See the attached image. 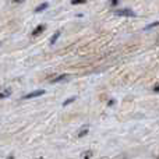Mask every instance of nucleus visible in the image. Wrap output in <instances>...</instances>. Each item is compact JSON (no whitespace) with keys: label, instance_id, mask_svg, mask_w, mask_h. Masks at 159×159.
Wrapping results in <instances>:
<instances>
[{"label":"nucleus","instance_id":"nucleus-1","mask_svg":"<svg viewBox=\"0 0 159 159\" xmlns=\"http://www.w3.org/2000/svg\"><path fill=\"white\" fill-rule=\"evenodd\" d=\"M116 16H123V17H135V13L130 8H121V10L115 11Z\"/></svg>","mask_w":159,"mask_h":159},{"label":"nucleus","instance_id":"nucleus-2","mask_svg":"<svg viewBox=\"0 0 159 159\" xmlns=\"http://www.w3.org/2000/svg\"><path fill=\"white\" fill-rule=\"evenodd\" d=\"M11 95V89L7 87H0V99H4Z\"/></svg>","mask_w":159,"mask_h":159},{"label":"nucleus","instance_id":"nucleus-3","mask_svg":"<svg viewBox=\"0 0 159 159\" xmlns=\"http://www.w3.org/2000/svg\"><path fill=\"white\" fill-rule=\"evenodd\" d=\"M45 93V91L43 89H39V91H34V92H31V93H27V95L24 96V99H31V98H36V96H41V95H43Z\"/></svg>","mask_w":159,"mask_h":159},{"label":"nucleus","instance_id":"nucleus-4","mask_svg":"<svg viewBox=\"0 0 159 159\" xmlns=\"http://www.w3.org/2000/svg\"><path fill=\"white\" fill-rule=\"evenodd\" d=\"M69 78H70V75H69V74L57 75L56 78H53V80H52V84H57V82H64V81H67Z\"/></svg>","mask_w":159,"mask_h":159},{"label":"nucleus","instance_id":"nucleus-5","mask_svg":"<svg viewBox=\"0 0 159 159\" xmlns=\"http://www.w3.org/2000/svg\"><path fill=\"white\" fill-rule=\"evenodd\" d=\"M43 31H45V25H38V27L32 31V34H31V35H32V36H38L39 34H42Z\"/></svg>","mask_w":159,"mask_h":159},{"label":"nucleus","instance_id":"nucleus-6","mask_svg":"<svg viewBox=\"0 0 159 159\" xmlns=\"http://www.w3.org/2000/svg\"><path fill=\"white\" fill-rule=\"evenodd\" d=\"M48 7H49V4H48V3H43L42 6H39V7H36V8H35V13H41V11L46 10Z\"/></svg>","mask_w":159,"mask_h":159},{"label":"nucleus","instance_id":"nucleus-7","mask_svg":"<svg viewBox=\"0 0 159 159\" xmlns=\"http://www.w3.org/2000/svg\"><path fill=\"white\" fill-rule=\"evenodd\" d=\"M60 34H61L60 31H56V34L52 36V39H50V43H52V45H53V43H56V41H57V38L60 36Z\"/></svg>","mask_w":159,"mask_h":159},{"label":"nucleus","instance_id":"nucleus-8","mask_svg":"<svg viewBox=\"0 0 159 159\" xmlns=\"http://www.w3.org/2000/svg\"><path fill=\"white\" fill-rule=\"evenodd\" d=\"M87 134H88V127H87V126H85V127H84V129H82V130H81V131H80V133H78V137H80V138H81V137H84V135H87Z\"/></svg>","mask_w":159,"mask_h":159},{"label":"nucleus","instance_id":"nucleus-9","mask_svg":"<svg viewBox=\"0 0 159 159\" xmlns=\"http://www.w3.org/2000/svg\"><path fill=\"white\" fill-rule=\"evenodd\" d=\"M74 101H75V96H73V98H69L67 101L63 102V106H67L69 103H71V102H74Z\"/></svg>","mask_w":159,"mask_h":159},{"label":"nucleus","instance_id":"nucleus-10","mask_svg":"<svg viewBox=\"0 0 159 159\" xmlns=\"http://www.w3.org/2000/svg\"><path fill=\"white\" fill-rule=\"evenodd\" d=\"M158 25H159V21H157V22H152V24L147 25V27H145V30H151V28H154V27H158Z\"/></svg>","mask_w":159,"mask_h":159},{"label":"nucleus","instance_id":"nucleus-11","mask_svg":"<svg viewBox=\"0 0 159 159\" xmlns=\"http://www.w3.org/2000/svg\"><path fill=\"white\" fill-rule=\"evenodd\" d=\"M87 0H71V4H84Z\"/></svg>","mask_w":159,"mask_h":159},{"label":"nucleus","instance_id":"nucleus-12","mask_svg":"<svg viewBox=\"0 0 159 159\" xmlns=\"http://www.w3.org/2000/svg\"><path fill=\"white\" fill-rule=\"evenodd\" d=\"M92 157V152L91 151H88V152H84V154L81 155V158H91Z\"/></svg>","mask_w":159,"mask_h":159},{"label":"nucleus","instance_id":"nucleus-13","mask_svg":"<svg viewBox=\"0 0 159 159\" xmlns=\"http://www.w3.org/2000/svg\"><path fill=\"white\" fill-rule=\"evenodd\" d=\"M154 91H155V92H159V84H157L154 87Z\"/></svg>","mask_w":159,"mask_h":159},{"label":"nucleus","instance_id":"nucleus-14","mask_svg":"<svg viewBox=\"0 0 159 159\" xmlns=\"http://www.w3.org/2000/svg\"><path fill=\"white\" fill-rule=\"evenodd\" d=\"M119 0H112V6H117Z\"/></svg>","mask_w":159,"mask_h":159},{"label":"nucleus","instance_id":"nucleus-15","mask_svg":"<svg viewBox=\"0 0 159 159\" xmlns=\"http://www.w3.org/2000/svg\"><path fill=\"white\" fill-rule=\"evenodd\" d=\"M22 2H25V0H13V3H22Z\"/></svg>","mask_w":159,"mask_h":159},{"label":"nucleus","instance_id":"nucleus-16","mask_svg":"<svg viewBox=\"0 0 159 159\" xmlns=\"http://www.w3.org/2000/svg\"><path fill=\"white\" fill-rule=\"evenodd\" d=\"M113 103H115V101H113V99H112V101H109V106H113Z\"/></svg>","mask_w":159,"mask_h":159}]
</instances>
